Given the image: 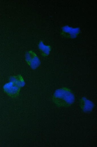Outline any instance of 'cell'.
<instances>
[{
    "label": "cell",
    "instance_id": "277c9868",
    "mask_svg": "<svg viewBox=\"0 0 97 147\" xmlns=\"http://www.w3.org/2000/svg\"><path fill=\"white\" fill-rule=\"evenodd\" d=\"M81 108L83 111L85 112H90L94 108L93 102L87 99L85 97H83L82 99Z\"/></svg>",
    "mask_w": 97,
    "mask_h": 147
},
{
    "label": "cell",
    "instance_id": "6da1fadb",
    "mask_svg": "<svg viewBox=\"0 0 97 147\" xmlns=\"http://www.w3.org/2000/svg\"><path fill=\"white\" fill-rule=\"evenodd\" d=\"M74 100L72 92L66 89L57 90L54 94V101L57 107H68L72 105Z\"/></svg>",
    "mask_w": 97,
    "mask_h": 147
},
{
    "label": "cell",
    "instance_id": "52a82bcc",
    "mask_svg": "<svg viewBox=\"0 0 97 147\" xmlns=\"http://www.w3.org/2000/svg\"><path fill=\"white\" fill-rule=\"evenodd\" d=\"M39 49L42 51L46 55H48L50 53V51H51V48L48 45H44L43 41L40 42L39 44Z\"/></svg>",
    "mask_w": 97,
    "mask_h": 147
},
{
    "label": "cell",
    "instance_id": "7a4b0ae2",
    "mask_svg": "<svg viewBox=\"0 0 97 147\" xmlns=\"http://www.w3.org/2000/svg\"><path fill=\"white\" fill-rule=\"evenodd\" d=\"M20 88L16 83L11 80L3 86V89L5 92L9 96L13 97L18 94Z\"/></svg>",
    "mask_w": 97,
    "mask_h": 147
},
{
    "label": "cell",
    "instance_id": "8992f818",
    "mask_svg": "<svg viewBox=\"0 0 97 147\" xmlns=\"http://www.w3.org/2000/svg\"><path fill=\"white\" fill-rule=\"evenodd\" d=\"M10 80L15 82L20 88L24 87L25 85V82L21 77L18 76V77H11L10 79Z\"/></svg>",
    "mask_w": 97,
    "mask_h": 147
},
{
    "label": "cell",
    "instance_id": "5b68a950",
    "mask_svg": "<svg viewBox=\"0 0 97 147\" xmlns=\"http://www.w3.org/2000/svg\"><path fill=\"white\" fill-rule=\"evenodd\" d=\"M63 30L65 32L70 33L72 38L77 37V34L79 33L80 31L79 28H73L67 25L63 27Z\"/></svg>",
    "mask_w": 97,
    "mask_h": 147
},
{
    "label": "cell",
    "instance_id": "3957f363",
    "mask_svg": "<svg viewBox=\"0 0 97 147\" xmlns=\"http://www.w3.org/2000/svg\"><path fill=\"white\" fill-rule=\"evenodd\" d=\"M26 59L33 69H36L40 65V59L34 53L30 52L26 53Z\"/></svg>",
    "mask_w": 97,
    "mask_h": 147
}]
</instances>
